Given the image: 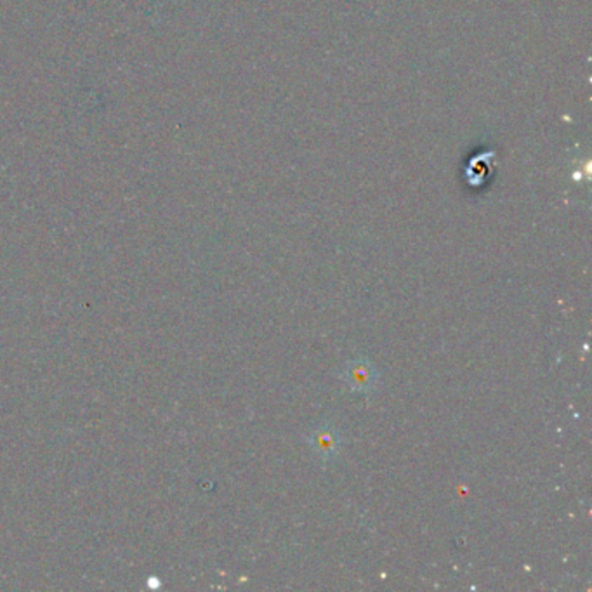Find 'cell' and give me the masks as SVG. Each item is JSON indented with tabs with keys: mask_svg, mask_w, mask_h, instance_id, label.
Wrapping results in <instances>:
<instances>
[{
	"mask_svg": "<svg viewBox=\"0 0 592 592\" xmlns=\"http://www.w3.org/2000/svg\"><path fill=\"white\" fill-rule=\"evenodd\" d=\"M342 381L351 391L370 393L379 382V372L368 360H351L344 365Z\"/></svg>",
	"mask_w": 592,
	"mask_h": 592,
	"instance_id": "obj_1",
	"label": "cell"
},
{
	"mask_svg": "<svg viewBox=\"0 0 592 592\" xmlns=\"http://www.w3.org/2000/svg\"><path fill=\"white\" fill-rule=\"evenodd\" d=\"M308 443L315 452V456L319 457L321 460H330L337 456L341 449V436L332 427H319L310 434Z\"/></svg>",
	"mask_w": 592,
	"mask_h": 592,
	"instance_id": "obj_2",
	"label": "cell"
}]
</instances>
